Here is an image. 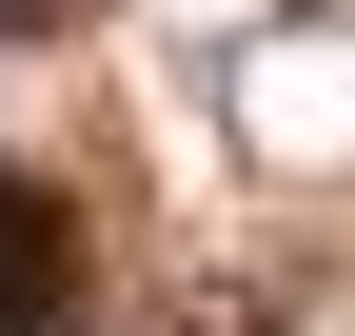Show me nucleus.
<instances>
[{
    "mask_svg": "<svg viewBox=\"0 0 355 336\" xmlns=\"http://www.w3.org/2000/svg\"><path fill=\"white\" fill-rule=\"evenodd\" d=\"M79 317H99V237L40 158H0V336H79Z\"/></svg>",
    "mask_w": 355,
    "mask_h": 336,
    "instance_id": "f257e3e1",
    "label": "nucleus"
},
{
    "mask_svg": "<svg viewBox=\"0 0 355 336\" xmlns=\"http://www.w3.org/2000/svg\"><path fill=\"white\" fill-rule=\"evenodd\" d=\"M178 336H257V297H178Z\"/></svg>",
    "mask_w": 355,
    "mask_h": 336,
    "instance_id": "f03ea898",
    "label": "nucleus"
},
{
    "mask_svg": "<svg viewBox=\"0 0 355 336\" xmlns=\"http://www.w3.org/2000/svg\"><path fill=\"white\" fill-rule=\"evenodd\" d=\"M40 20H60V0H0V40H40Z\"/></svg>",
    "mask_w": 355,
    "mask_h": 336,
    "instance_id": "7ed1b4c3",
    "label": "nucleus"
}]
</instances>
